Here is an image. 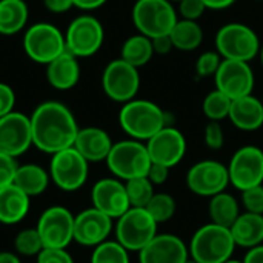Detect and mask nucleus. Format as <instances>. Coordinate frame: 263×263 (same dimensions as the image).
<instances>
[{
    "label": "nucleus",
    "instance_id": "f257e3e1",
    "mask_svg": "<svg viewBox=\"0 0 263 263\" xmlns=\"http://www.w3.org/2000/svg\"><path fill=\"white\" fill-rule=\"evenodd\" d=\"M32 145L46 154H55L74 146L79 125L71 109L54 100L40 103L29 116Z\"/></svg>",
    "mask_w": 263,
    "mask_h": 263
},
{
    "label": "nucleus",
    "instance_id": "f03ea898",
    "mask_svg": "<svg viewBox=\"0 0 263 263\" xmlns=\"http://www.w3.org/2000/svg\"><path fill=\"white\" fill-rule=\"evenodd\" d=\"M119 123L129 139L148 142L162 128L168 126V116L151 100L133 99L123 103L119 112Z\"/></svg>",
    "mask_w": 263,
    "mask_h": 263
},
{
    "label": "nucleus",
    "instance_id": "7ed1b4c3",
    "mask_svg": "<svg viewBox=\"0 0 263 263\" xmlns=\"http://www.w3.org/2000/svg\"><path fill=\"white\" fill-rule=\"evenodd\" d=\"M236 242L230 228L213 222L200 227L190 240V257L199 263H225L233 259Z\"/></svg>",
    "mask_w": 263,
    "mask_h": 263
},
{
    "label": "nucleus",
    "instance_id": "20e7f679",
    "mask_svg": "<svg viewBox=\"0 0 263 263\" xmlns=\"http://www.w3.org/2000/svg\"><path fill=\"white\" fill-rule=\"evenodd\" d=\"M105 162L112 176L123 182L136 177H145L153 163L146 143L134 139L114 143Z\"/></svg>",
    "mask_w": 263,
    "mask_h": 263
},
{
    "label": "nucleus",
    "instance_id": "39448f33",
    "mask_svg": "<svg viewBox=\"0 0 263 263\" xmlns=\"http://www.w3.org/2000/svg\"><path fill=\"white\" fill-rule=\"evenodd\" d=\"M159 223L146 208H129L116 219V240L129 253L142 251L159 233Z\"/></svg>",
    "mask_w": 263,
    "mask_h": 263
},
{
    "label": "nucleus",
    "instance_id": "423d86ee",
    "mask_svg": "<svg viewBox=\"0 0 263 263\" xmlns=\"http://www.w3.org/2000/svg\"><path fill=\"white\" fill-rule=\"evenodd\" d=\"M131 17L139 34L149 39L170 34L179 20L177 11L170 0H137Z\"/></svg>",
    "mask_w": 263,
    "mask_h": 263
},
{
    "label": "nucleus",
    "instance_id": "0eeeda50",
    "mask_svg": "<svg viewBox=\"0 0 263 263\" xmlns=\"http://www.w3.org/2000/svg\"><path fill=\"white\" fill-rule=\"evenodd\" d=\"M256 31L245 23H227L216 34V49L227 60L251 62L260 52Z\"/></svg>",
    "mask_w": 263,
    "mask_h": 263
},
{
    "label": "nucleus",
    "instance_id": "6e6552de",
    "mask_svg": "<svg viewBox=\"0 0 263 263\" xmlns=\"http://www.w3.org/2000/svg\"><path fill=\"white\" fill-rule=\"evenodd\" d=\"M23 49L32 62L48 65L66 51L65 34L52 23H34L23 34Z\"/></svg>",
    "mask_w": 263,
    "mask_h": 263
},
{
    "label": "nucleus",
    "instance_id": "1a4fd4ad",
    "mask_svg": "<svg viewBox=\"0 0 263 263\" xmlns=\"http://www.w3.org/2000/svg\"><path fill=\"white\" fill-rule=\"evenodd\" d=\"M48 173L57 188L66 193H74L86 183L89 162L71 146L51 156Z\"/></svg>",
    "mask_w": 263,
    "mask_h": 263
},
{
    "label": "nucleus",
    "instance_id": "9d476101",
    "mask_svg": "<svg viewBox=\"0 0 263 263\" xmlns=\"http://www.w3.org/2000/svg\"><path fill=\"white\" fill-rule=\"evenodd\" d=\"M105 31L99 18L91 14H82L71 20L65 32L66 51L77 59L91 57L102 48Z\"/></svg>",
    "mask_w": 263,
    "mask_h": 263
},
{
    "label": "nucleus",
    "instance_id": "9b49d317",
    "mask_svg": "<svg viewBox=\"0 0 263 263\" xmlns=\"http://www.w3.org/2000/svg\"><path fill=\"white\" fill-rule=\"evenodd\" d=\"M102 88L108 99L117 103H126L136 99L140 89L139 69L122 59L109 62L102 74Z\"/></svg>",
    "mask_w": 263,
    "mask_h": 263
},
{
    "label": "nucleus",
    "instance_id": "f8f14e48",
    "mask_svg": "<svg viewBox=\"0 0 263 263\" xmlns=\"http://www.w3.org/2000/svg\"><path fill=\"white\" fill-rule=\"evenodd\" d=\"M230 183L245 191L263 185V151L259 146L247 145L239 148L228 163Z\"/></svg>",
    "mask_w": 263,
    "mask_h": 263
},
{
    "label": "nucleus",
    "instance_id": "ddd939ff",
    "mask_svg": "<svg viewBox=\"0 0 263 263\" xmlns=\"http://www.w3.org/2000/svg\"><path fill=\"white\" fill-rule=\"evenodd\" d=\"M230 185L228 166L217 160H200L186 173L188 190L199 197H213L227 191Z\"/></svg>",
    "mask_w": 263,
    "mask_h": 263
},
{
    "label": "nucleus",
    "instance_id": "4468645a",
    "mask_svg": "<svg viewBox=\"0 0 263 263\" xmlns=\"http://www.w3.org/2000/svg\"><path fill=\"white\" fill-rule=\"evenodd\" d=\"M37 231L45 248H66L74 242V216L65 206H49L37 222Z\"/></svg>",
    "mask_w": 263,
    "mask_h": 263
},
{
    "label": "nucleus",
    "instance_id": "2eb2a0df",
    "mask_svg": "<svg viewBox=\"0 0 263 263\" xmlns=\"http://www.w3.org/2000/svg\"><path fill=\"white\" fill-rule=\"evenodd\" d=\"M216 86L231 100L250 96L254 89V71L250 62L223 59L216 76Z\"/></svg>",
    "mask_w": 263,
    "mask_h": 263
},
{
    "label": "nucleus",
    "instance_id": "dca6fc26",
    "mask_svg": "<svg viewBox=\"0 0 263 263\" xmlns=\"http://www.w3.org/2000/svg\"><path fill=\"white\" fill-rule=\"evenodd\" d=\"M32 145L31 119L12 111L0 117V153L14 159L25 154Z\"/></svg>",
    "mask_w": 263,
    "mask_h": 263
},
{
    "label": "nucleus",
    "instance_id": "f3484780",
    "mask_svg": "<svg viewBox=\"0 0 263 263\" xmlns=\"http://www.w3.org/2000/svg\"><path fill=\"white\" fill-rule=\"evenodd\" d=\"M148 154L153 163L173 168L182 162L186 154V139L174 126H165L146 142Z\"/></svg>",
    "mask_w": 263,
    "mask_h": 263
},
{
    "label": "nucleus",
    "instance_id": "a211bd4d",
    "mask_svg": "<svg viewBox=\"0 0 263 263\" xmlns=\"http://www.w3.org/2000/svg\"><path fill=\"white\" fill-rule=\"evenodd\" d=\"M114 219L99 211L97 208H88L74 216V242L82 247H97L108 240L114 230Z\"/></svg>",
    "mask_w": 263,
    "mask_h": 263
},
{
    "label": "nucleus",
    "instance_id": "6ab92c4d",
    "mask_svg": "<svg viewBox=\"0 0 263 263\" xmlns=\"http://www.w3.org/2000/svg\"><path fill=\"white\" fill-rule=\"evenodd\" d=\"M91 202L94 208L114 220L131 208L125 182L117 177H105L96 182L91 190Z\"/></svg>",
    "mask_w": 263,
    "mask_h": 263
},
{
    "label": "nucleus",
    "instance_id": "aec40b11",
    "mask_svg": "<svg viewBox=\"0 0 263 263\" xmlns=\"http://www.w3.org/2000/svg\"><path fill=\"white\" fill-rule=\"evenodd\" d=\"M190 259L188 245L176 234H157L142 251L139 263H185Z\"/></svg>",
    "mask_w": 263,
    "mask_h": 263
},
{
    "label": "nucleus",
    "instance_id": "412c9836",
    "mask_svg": "<svg viewBox=\"0 0 263 263\" xmlns=\"http://www.w3.org/2000/svg\"><path fill=\"white\" fill-rule=\"evenodd\" d=\"M114 142L111 140L109 134L97 126H86L80 128L74 142V148L89 162H103L106 160Z\"/></svg>",
    "mask_w": 263,
    "mask_h": 263
},
{
    "label": "nucleus",
    "instance_id": "4be33fe9",
    "mask_svg": "<svg viewBox=\"0 0 263 263\" xmlns=\"http://www.w3.org/2000/svg\"><path fill=\"white\" fill-rule=\"evenodd\" d=\"M80 79L79 59L69 51L62 52L46 65V80L57 91L72 89Z\"/></svg>",
    "mask_w": 263,
    "mask_h": 263
},
{
    "label": "nucleus",
    "instance_id": "5701e85b",
    "mask_svg": "<svg viewBox=\"0 0 263 263\" xmlns=\"http://www.w3.org/2000/svg\"><path fill=\"white\" fill-rule=\"evenodd\" d=\"M228 119L240 131L253 133L260 129L263 126L262 99H257L250 94L233 100Z\"/></svg>",
    "mask_w": 263,
    "mask_h": 263
},
{
    "label": "nucleus",
    "instance_id": "b1692460",
    "mask_svg": "<svg viewBox=\"0 0 263 263\" xmlns=\"http://www.w3.org/2000/svg\"><path fill=\"white\" fill-rule=\"evenodd\" d=\"M29 196L14 183L0 188V223L17 225L29 213Z\"/></svg>",
    "mask_w": 263,
    "mask_h": 263
},
{
    "label": "nucleus",
    "instance_id": "393cba45",
    "mask_svg": "<svg viewBox=\"0 0 263 263\" xmlns=\"http://www.w3.org/2000/svg\"><path fill=\"white\" fill-rule=\"evenodd\" d=\"M236 247L250 250L263 243V214L240 213L236 222L230 227Z\"/></svg>",
    "mask_w": 263,
    "mask_h": 263
},
{
    "label": "nucleus",
    "instance_id": "a878e982",
    "mask_svg": "<svg viewBox=\"0 0 263 263\" xmlns=\"http://www.w3.org/2000/svg\"><path fill=\"white\" fill-rule=\"evenodd\" d=\"M49 180H51L49 173L43 166L35 163H25V165H18L12 183L29 197H34L46 191Z\"/></svg>",
    "mask_w": 263,
    "mask_h": 263
},
{
    "label": "nucleus",
    "instance_id": "bb28decb",
    "mask_svg": "<svg viewBox=\"0 0 263 263\" xmlns=\"http://www.w3.org/2000/svg\"><path fill=\"white\" fill-rule=\"evenodd\" d=\"M29 9L25 0H0V34L14 35L28 23Z\"/></svg>",
    "mask_w": 263,
    "mask_h": 263
},
{
    "label": "nucleus",
    "instance_id": "cd10ccee",
    "mask_svg": "<svg viewBox=\"0 0 263 263\" xmlns=\"http://www.w3.org/2000/svg\"><path fill=\"white\" fill-rule=\"evenodd\" d=\"M208 216L213 223L230 228L236 222V219L240 216L239 200L227 191L219 193V194L210 197Z\"/></svg>",
    "mask_w": 263,
    "mask_h": 263
},
{
    "label": "nucleus",
    "instance_id": "c85d7f7f",
    "mask_svg": "<svg viewBox=\"0 0 263 263\" xmlns=\"http://www.w3.org/2000/svg\"><path fill=\"white\" fill-rule=\"evenodd\" d=\"M170 37H171L176 49L190 52V51H196L202 45L203 29L199 25V22H196V20L180 18L171 29Z\"/></svg>",
    "mask_w": 263,
    "mask_h": 263
},
{
    "label": "nucleus",
    "instance_id": "c756f323",
    "mask_svg": "<svg viewBox=\"0 0 263 263\" xmlns=\"http://www.w3.org/2000/svg\"><path fill=\"white\" fill-rule=\"evenodd\" d=\"M153 55H154L153 42L149 37L143 34H134L128 37L123 42L122 51H120V59L136 66L137 69L145 66L153 59Z\"/></svg>",
    "mask_w": 263,
    "mask_h": 263
},
{
    "label": "nucleus",
    "instance_id": "7c9ffc66",
    "mask_svg": "<svg viewBox=\"0 0 263 263\" xmlns=\"http://www.w3.org/2000/svg\"><path fill=\"white\" fill-rule=\"evenodd\" d=\"M231 103H233V100L227 94H223L222 91H219L216 88L214 91L208 92L206 97L203 99L202 111H203V114L206 116L208 120L222 122L223 119H228Z\"/></svg>",
    "mask_w": 263,
    "mask_h": 263
},
{
    "label": "nucleus",
    "instance_id": "2f4dec72",
    "mask_svg": "<svg viewBox=\"0 0 263 263\" xmlns=\"http://www.w3.org/2000/svg\"><path fill=\"white\" fill-rule=\"evenodd\" d=\"M89 263H131L129 251L117 240H105L94 247Z\"/></svg>",
    "mask_w": 263,
    "mask_h": 263
},
{
    "label": "nucleus",
    "instance_id": "473e14b6",
    "mask_svg": "<svg viewBox=\"0 0 263 263\" xmlns=\"http://www.w3.org/2000/svg\"><path fill=\"white\" fill-rule=\"evenodd\" d=\"M125 188H126L129 205L133 208H146V205L149 203V200L156 194L154 185L149 182V179L146 176L126 180Z\"/></svg>",
    "mask_w": 263,
    "mask_h": 263
},
{
    "label": "nucleus",
    "instance_id": "72a5a7b5",
    "mask_svg": "<svg viewBox=\"0 0 263 263\" xmlns=\"http://www.w3.org/2000/svg\"><path fill=\"white\" fill-rule=\"evenodd\" d=\"M146 210L154 217V220L160 225L170 222L174 217L177 211V202L168 193H156L149 200V203L146 205Z\"/></svg>",
    "mask_w": 263,
    "mask_h": 263
},
{
    "label": "nucleus",
    "instance_id": "f704fd0d",
    "mask_svg": "<svg viewBox=\"0 0 263 263\" xmlns=\"http://www.w3.org/2000/svg\"><path fill=\"white\" fill-rule=\"evenodd\" d=\"M43 248L45 247L37 228L22 230L14 239V250L18 256L23 257H37Z\"/></svg>",
    "mask_w": 263,
    "mask_h": 263
},
{
    "label": "nucleus",
    "instance_id": "c9c22d12",
    "mask_svg": "<svg viewBox=\"0 0 263 263\" xmlns=\"http://www.w3.org/2000/svg\"><path fill=\"white\" fill-rule=\"evenodd\" d=\"M222 55L217 51H205L199 55L196 62V74L199 77H214L220 63H222Z\"/></svg>",
    "mask_w": 263,
    "mask_h": 263
},
{
    "label": "nucleus",
    "instance_id": "e433bc0d",
    "mask_svg": "<svg viewBox=\"0 0 263 263\" xmlns=\"http://www.w3.org/2000/svg\"><path fill=\"white\" fill-rule=\"evenodd\" d=\"M240 193H242L240 202L245 211L254 213V214H263V185L240 191Z\"/></svg>",
    "mask_w": 263,
    "mask_h": 263
},
{
    "label": "nucleus",
    "instance_id": "4c0bfd02",
    "mask_svg": "<svg viewBox=\"0 0 263 263\" xmlns=\"http://www.w3.org/2000/svg\"><path fill=\"white\" fill-rule=\"evenodd\" d=\"M203 139H205V145L211 149V151H219L223 148L225 145V133L223 128L220 125V122H213L210 120L205 126L203 131Z\"/></svg>",
    "mask_w": 263,
    "mask_h": 263
},
{
    "label": "nucleus",
    "instance_id": "58836bf2",
    "mask_svg": "<svg viewBox=\"0 0 263 263\" xmlns=\"http://www.w3.org/2000/svg\"><path fill=\"white\" fill-rule=\"evenodd\" d=\"M206 11V6L202 0H180L179 2V14L186 20H199Z\"/></svg>",
    "mask_w": 263,
    "mask_h": 263
},
{
    "label": "nucleus",
    "instance_id": "ea45409f",
    "mask_svg": "<svg viewBox=\"0 0 263 263\" xmlns=\"http://www.w3.org/2000/svg\"><path fill=\"white\" fill-rule=\"evenodd\" d=\"M35 259L37 263H74L66 248H43Z\"/></svg>",
    "mask_w": 263,
    "mask_h": 263
},
{
    "label": "nucleus",
    "instance_id": "a19ab883",
    "mask_svg": "<svg viewBox=\"0 0 263 263\" xmlns=\"http://www.w3.org/2000/svg\"><path fill=\"white\" fill-rule=\"evenodd\" d=\"M18 165L14 157L0 153V188L8 186L14 182V176Z\"/></svg>",
    "mask_w": 263,
    "mask_h": 263
},
{
    "label": "nucleus",
    "instance_id": "79ce46f5",
    "mask_svg": "<svg viewBox=\"0 0 263 263\" xmlns=\"http://www.w3.org/2000/svg\"><path fill=\"white\" fill-rule=\"evenodd\" d=\"M15 106V92L8 85L0 82V117L14 111Z\"/></svg>",
    "mask_w": 263,
    "mask_h": 263
},
{
    "label": "nucleus",
    "instance_id": "37998d69",
    "mask_svg": "<svg viewBox=\"0 0 263 263\" xmlns=\"http://www.w3.org/2000/svg\"><path fill=\"white\" fill-rule=\"evenodd\" d=\"M170 170H171V168H168V166H165V165L151 163L146 177L149 179V182H151L154 186H159V185L166 183V180H168V177H170Z\"/></svg>",
    "mask_w": 263,
    "mask_h": 263
},
{
    "label": "nucleus",
    "instance_id": "c03bdc74",
    "mask_svg": "<svg viewBox=\"0 0 263 263\" xmlns=\"http://www.w3.org/2000/svg\"><path fill=\"white\" fill-rule=\"evenodd\" d=\"M151 42H153L154 54L166 55V54H170V52L174 49V45H173V40H171L170 34H165V35L154 37V39H151Z\"/></svg>",
    "mask_w": 263,
    "mask_h": 263
},
{
    "label": "nucleus",
    "instance_id": "a18cd8bd",
    "mask_svg": "<svg viewBox=\"0 0 263 263\" xmlns=\"http://www.w3.org/2000/svg\"><path fill=\"white\" fill-rule=\"evenodd\" d=\"M43 5L48 11L54 14H63V12H68L74 6V2L72 0H43Z\"/></svg>",
    "mask_w": 263,
    "mask_h": 263
},
{
    "label": "nucleus",
    "instance_id": "49530a36",
    "mask_svg": "<svg viewBox=\"0 0 263 263\" xmlns=\"http://www.w3.org/2000/svg\"><path fill=\"white\" fill-rule=\"evenodd\" d=\"M243 263H263V243L254 248H250L243 257Z\"/></svg>",
    "mask_w": 263,
    "mask_h": 263
},
{
    "label": "nucleus",
    "instance_id": "de8ad7c7",
    "mask_svg": "<svg viewBox=\"0 0 263 263\" xmlns=\"http://www.w3.org/2000/svg\"><path fill=\"white\" fill-rule=\"evenodd\" d=\"M74 6L83 11H94L100 6H103L108 0H72Z\"/></svg>",
    "mask_w": 263,
    "mask_h": 263
},
{
    "label": "nucleus",
    "instance_id": "09e8293b",
    "mask_svg": "<svg viewBox=\"0 0 263 263\" xmlns=\"http://www.w3.org/2000/svg\"><path fill=\"white\" fill-rule=\"evenodd\" d=\"M202 2L206 6V9H216V11L227 9L236 3V0H202Z\"/></svg>",
    "mask_w": 263,
    "mask_h": 263
},
{
    "label": "nucleus",
    "instance_id": "8fccbe9b",
    "mask_svg": "<svg viewBox=\"0 0 263 263\" xmlns=\"http://www.w3.org/2000/svg\"><path fill=\"white\" fill-rule=\"evenodd\" d=\"M0 263H22L20 257L15 253H9V251H2L0 253Z\"/></svg>",
    "mask_w": 263,
    "mask_h": 263
},
{
    "label": "nucleus",
    "instance_id": "3c124183",
    "mask_svg": "<svg viewBox=\"0 0 263 263\" xmlns=\"http://www.w3.org/2000/svg\"><path fill=\"white\" fill-rule=\"evenodd\" d=\"M259 54H260V62H262V68H263V45L260 46V52H259Z\"/></svg>",
    "mask_w": 263,
    "mask_h": 263
},
{
    "label": "nucleus",
    "instance_id": "603ef678",
    "mask_svg": "<svg viewBox=\"0 0 263 263\" xmlns=\"http://www.w3.org/2000/svg\"><path fill=\"white\" fill-rule=\"evenodd\" d=\"M225 263H243L242 260H234V259H231V260H228V262Z\"/></svg>",
    "mask_w": 263,
    "mask_h": 263
},
{
    "label": "nucleus",
    "instance_id": "864d4df0",
    "mask_svg": "<svg viewBox=\"0 0 263 263\" xmlns=\"http://www.w3.org/2000/svg\"><path fill=\"white\" fill-rule=\"evenodd\" d=\"M185 263H199L197 262V260H194V259H191V257H190V259H188V260H186V262Z\"/></svg>",
    "mask_w": 263,
    "mask_h": 263
},
{
    "label": "nucleus",
    "instance_id": "5fc2aeb1",
    "mask_svg": "<svg viewBox=\"0 0 263 263\" xmlns=\"http://www.w3.org/2000/svg\"><path fill=\"white\" fill-rule=\"evenodd\" d=\"M170 2H173V3H179L180 0H170Z\"/></svg>",
    "mask_w": 263,
    "mask_h": 263
},
{
    "label": "nucleus",
    "instance_id": "6e6d98bb",
    "mask_svg": "<svg viewBox=\"0 0 263 263\" xmlns=\"http://www.w3.org/2000/svg\"><path fill=\"white\" fill-rule=\"evenodd\" d=\"M262 103H263V99H262Z\"/></svg>",
    "mask_w": 263,
    "mask_h": 263
}]
</instances>
